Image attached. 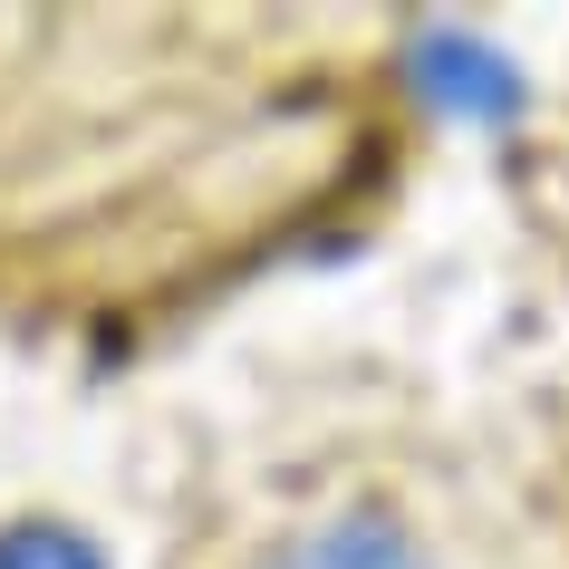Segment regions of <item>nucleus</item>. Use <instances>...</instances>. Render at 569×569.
I'll return each mask as SVG.
<instances>
[{
    "mask_svg": "<svg viewBox=\"0 0 569 569\" xmlns=\"http://www.w3.org/2000/svg\"><path fill=\"white\" fill-rule=\"evenodd\" d=\"M251 569H435V560H425L416 531L387 521V511H329V521H309V531L270 540Z\"/></svg>",
    "mask_w": 569,
    "mask_h": 569,
    "instance_id": "obj_1",
    "label": "nucleus"
},
{
    "mask_svg": "<svg viewBox=\"0 0 569 569\" xmlns=\"http://www.w3.org/2000/svg\"><path fill=\"white\" fill-rule=\"evenodd\" d=\"M0 569H107V560H97V540L68 531V521H10V531H0Z\"/></svg>",
    "mask_w": 569,
    "mask_h": 569,
    "instance_id": "obj_2",
    "label": "nucleus"
}]
</instances>
